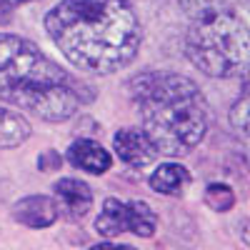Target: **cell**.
<instances>
[{
	"mask_svg": "<svg viewBox=\"0 0 250 250\" xmlns=\"http://www.w3.org/2000/svg\"><path fill=\"white\" fill-rule=\"evenodd\" d=\"M45 33L73 68L98 75L130 65L143 43L128 0H62L45 15Z\"/></svg>",
	"mask_w": 250,
	"mask_h": 250,
	"instance_id": "1",
	"label": "cell"
},
{
	"mask_svg": "<svg viewBox=\"0 0 250 250\" xmlns=\"http://www.w3.org/2000/svg\"><path fill=\"white\" fill-rule=\"evenodd\" d=\"M83 83L50 60L35 43L0 33V100L40 120L62 123L83 103Z\"/></svg>",
	"mask_w": 250,
	"mask_h": 250,
	"instance_id": "2",
	"label": "cell"
},
{
	"mask_svg": "<svg viewBox=\"0 0 250 250\" xmlns=\"http://www.w3.org/2000/svg\"><path fill=\"white\" fill-rule=\"evenodd\" d=\"M143 133L163 155H185L205 138L208 103L195 83L180 73H143L130 80Z\"/></svg>",
	"mask_w": 250,
	"mask_h": 250,
	"instance_id": "3",
	"label": "cell"
},
{
	"mask_svg": "<svg viewBox=\"0 0 250 250\" xmlns=\"http://www.w3.org/2000/svg\"><path fill=\"white\" fill-rule=\"evenodd\" d=\"M190 62L210 78H235L248 68V25L235 10L195 15L185 35Z\"/></svg>",
	"mask_w": 250,
	"mask_h": 250,
	"instance_id": "4",
	"label": "cell"
},
{
	"mask_svg": "<svg viewBox=\"0 0 250 250\" xmlns=\"http://www.w3.org/2000/svg\"><path fill=\"white\" fill-rule=\"evenodd\" d=\"M53 200L58 208V215L68 220H80L93 208V190L88 183L78 178H60L53 185Z\"/></svg>",
	"mask_w": 250,
	"mask_h": 250,
	"instance_id": "5",
	"label": "cell"
},
{
	"mask_svg": "<svg viewBox=\"0 0 250 250\" xmlns=\"http://www.w3.org/2000/svg\"><path fill=\"white\" fill-rule=\"evenodd\" d=\"M113 148L118 153V158L130 165V168H145L158 158V150L153 148V143L145 138L143 130L135 128H123L113 135Z\"/></svg>",
	"mask_w": 250,
	"mask_h": 250,
	"instance_id": "6",
	"label": "cell"
},
{
	"mask_svg": "<svg viewBox=\"0 0 250 250\" xmlns=\"http://www.w3.org/2000/svg\"><path fill=\"white\" fill-rule=\"evenodd\" d=\"M13 218L25 228H48L58 220V208L50 195H28L13 205Z\"/></svg>",
	"mask_w": 250,
	"mask_h": 250,
	"instance_id": "7",
	"label": "cell"
},
{
	"mask_svg": "<svg viewBox=\"0 0 250 250\" xmlns=\"http://www.w3.org/2000/svg\"><path fill=\"white\" fill-rule=\"evenodd\" d=\"M68 160L75 165V168L85 170V173H90V175L108 173L110 165H113L110 153L103 148L100 143H95V140H90V138L75 140L70 148H68Z\"/></svg>",
	"mask_w": 250,
	"mask_h": 250,
	"instance_id": "8",
	"label": "cell"
},
{
	"mask_svg": "<svg viewBox=\"0 0 250 250\" xmlns=\"http://www.w3.org/2000/svg\"><path fill=\"white\" fill-rule=\"evenodd\" d=\"M130 228V215H128V203L118 198H108L103 203V210L95 218V230L103 238H115L120 233H128Z\"/></svg>",
	"mask_w": 250,
	"mask_h": 250,
	"instance_id": "9",
	"label": "cell"
},
{
	"mask_svg": "<svg viewBox=\"0 0 250 250\" xmlns=\"http://www.w3.org/2000/svg\"><path fill=\"white\" fill-rule=\"evenodd\" d=\"M150 188L160 195H180L185 190V185L190 183V175L180 163H163L158 165V170L150 175Z\"/></svg>",
	"mask_w": 250,
	"mask_h": 250,
	"instance_id": "10",
	"label": "cell"
},
{
	"mask_svg": "<svg viewBox=\"0 0 250 250\" xmlns=\"http://www.w3.org/2000/svg\"><path fill=\"white\" fill-rule=\"evenodd\" d=\"M30 138V123L18 110L0 108V148H18Z\"/></svg>",
	"mask_w": 250,
	"mask_h": 250,
	"instance_id": "11",
	"label": "cell"
},
{
	"mask_svg": "<svg viewBox=\"0 0 250 250\" xmlns=\"http://www.w3.org/2000/svg\"><path fill=\"white\" fill-rule=\"evenodd\" d=\"M128 215H130V228H128L130 233L140 238H150L155 233L158 215L145 200H128Z\"/></svg>",
	"mask_w": 250,
	"mask_h": 250,
	"instance_id": "12",
	"label": "cell"
},
{
	"mask_svg": "<svg viewBox=\"0 0 250 250\" xmlns=\"http://www.w3.org/2000/svg\"><path fill=\"white\" fill-rule=\"evenodd\" d=\"M205 205L215 213H228L235 205V193L225 183H210L205 188Z\"/></svg>",
	"mask_w": 250,
	"mask_h": 250,
	"instance_id": "13",
	"label": "cell"
},
{
	"mask_svg": "<svg viewBox=\"0 0 250 250\" xmlns=\"http://www.w3.org/2000/svg\"><path fill=\"white\" fill-rule=\"evenodd\" d=\"M185 8L200 15V13H208V10H233L230 5L238 3V0H183Z\"/></svg>",
	"mask_w": 250,
	"mask_h": 250,
	"instance_id": "14",
	"label": "cell"
},
{
	"mask_svg": "<svg viewBox=\"0 0 250 250\" xmlns=\"http://www.w3.org/2000/svg\"><path fill=\"white\" fill-rule=\"evenodd\" d=\"M230 123H233L235 130L248 133V93H243V98L233 105V110H230Z\"/></svg>",
	"mask_w": 250,
	"mask_h": 250,
	"instance_id": "15",
	"label": "cell"
},
{
	"mask_svg": "<svg viewBox=\"0 0 250 250\" xmlns=\"http://www.w3.org/2000/svg\"><path fill=\"white\" fill-rule=\"evenodd\" d=\"M60 165H62V158L55 150H45V153H40V158H38V168L43 170V173L60 170Z\"/></svg>",
	"mask_w": 250,
	"mask_h": 250,
	"instance_id": "16",
	"label": "cell"
},
{
	"mask_svg": "<svg viewBox=\"0 0 250 250\" xmlns=\"http://www.w3.org/2000/svg\"><path fill=\"white\" fill-rule=\"evenodd\" d=\"M88 250H135L133 245H123V243H98Z\"/></svg>",
	"mask_w": 250,
	"mask_h": 250,
	"instance_id": "17",
	"label": "cell"
},
{
	"mask_svg": "<svg viewBox=\"0 0 250 250\" xmlns=\"http://www.w3.org/2000/svg\"><path fill=\"white\" fill-rule=\"evenodd\" d=\"M8 20H10V5L0 0V23H8Z\"/></svg>",
	"mask_w": 250,
	"mask_h": 250,
	"instance_id": "18",
	"label": "cell"
},
{
	"mask_svg": "<svg viewBox=\"0 0 250 250\" xmlns=\"http://www.w3.org/2000/svg\"><path fill=\"white\" fill-rule=\"evenodd\" d=\"M3 3H8L13 8V5H20V3H33V0H3Z\"/></svg>",
	"mask_w": 250,
	"mask_h": 250,
	"instance_id": "19",
	"label": "cell"
}]
</instances>
